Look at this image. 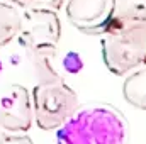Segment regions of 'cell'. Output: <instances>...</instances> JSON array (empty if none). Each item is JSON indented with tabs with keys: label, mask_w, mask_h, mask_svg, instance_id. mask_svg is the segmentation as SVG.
Returning <instances> with one entry per match:
<instances>
[{
	"label": "cell",
	"mask_w": 146,
	"mask_h": 144,
	"mask_svg": "<svg viewBox=\"0 0 146 144\" xmlns=\"http://www.w3.org/2000/svg\"><path fill=\"white\" fill-rule=\"evenodd\" d=\"M17 9L22 10H31V9H49V10H58L63 7L65 0H3Z\"/></svg>",
	"instance_id": "obj_11"
},
{
	"label": "cell",
	"mask_w": 146,
	"mask_h": 144,
	"mask_svg": "<svg viewBox=\"0 0 146 144\" xmlns=\"http://www.w3.org/2000/svg\"><path fill=\"white\" fill-rule=\"evenodd\" d=\"M115 0H66V17L87 36H100L110 24Z\"/></svg>",
	"instance_id": "obj_6"
},
{
	"label": "cell",
	"mask_w": 146,
	"mask_h": 144,
	"mask_svg": "<svg viewBox=\"0 0 146 144\" xmlns=\"http://www.w3.org/2000/svg\"><path fill=\"white\" fill-rule=\"evenodd\" d=\"M33 126L31 93L26 87L9 83L0 87V129L26 132Z\"/></svg>",
	"instance_id": "obj_5"
},
{
	"label": "cell",
	"mask_w": 146,
	"mask_h": 144,
	"mask_svg": "<svg viewBox=\"0 0 146 144\" xmlns=\"http://www.w3.org/2000/svg\"><path fill=\"white\" fill-rule=\"evenodd\" d=\"M100 37L102 58L110 73L122 76L146 65V27L107 26Z\"/></svg>",
	"instance_id": "obj_2"
},
{
	"label": "cell",
	"mask_w": 146,
	"mask_h": 144,
	"mask_svg": "<svg viewBox=\"0 0 146 144\" xmlns=\"http://www.w3.org/2000/svg\"><path fill=\"white\" fill-rule=\"evenodd\" d=\"M127 124L110 105L78 108L56 131L58 144H124Z\"/></svg>",
	"instance_id": "obj_1"
},
{
	"label": "cell",
	"mask_w": 146,
	"mask_h": 144,
	"mask_svg": "<svg viewBox=\"0 0 146 144\" xmlns=\"http://www.w3.org/2000/svg\"><path fill=\"white\" fill-rule=\"evenodd\" d=\"M27 59L33 66V71L36 75L37 83H56L61 80V76L53 66V59L56 56V48H36V49H26Z\"/></svg>",
	"instance_id": "obj_8"
},
{
	"label": "cell",
	"mask_w": 146,
	"mask_h": 144,
	"mask_svg": "<svg viewBox=\"0 0 146 144\" xmlns=\"http://www.w3.org/2000/svg\"><path fill=\"white\" fill-rule=\"evenodd\" d=\"M17 42L24 49L56 48L61 39V22L56 10L31 9L21 12Z\"/></svg>",
	"instance_id": "obj_4"
},
{
	"label": "cell",
	"mask_w": 146,
	"mask_h": 144,
	"mask_svg": "<svg viewBox=\"0 0 146 144\" xmlns=\"http://www.w3.org/2000/svg\"><path fill=\"white\" fill-rule=\"evenodd\" d=\"M21 27V10L9 3L0 0V48L12 42Z\"/></svg>",
	"instance_id": "obj_10"
},
{
	"label": "cell",
	"mask_w": 146,
	"mask_h": 144,
	"mask_svg": "<svg viewBox=\"0 0 146 144\" xmlns=\"http://www.w3.org/2000/svg\"><path fill=\"white\" fill-rule=\"evenodd\" d=\"M33 117L42 131H56L80 108L76 92L63 80L56 83H36L33 88Z\"/></svg>",
	"instance_id": "obj_3"
},
{
	"label": "cell",
	"mask_w": 146,
	"mask_h": 144,
	"mask_svg": "<svg viewBox=\"0 0 146 144\" xmlns=\"http://www.w3.org/2000/svg\"><path fill=\"white\" fill-rule=\"evenodd\" d=\"M109 26L146 27V0H115Z\"/></svg>",
	"instance_id": "obj_7"
},
{
	"label": "cell",
	"mask_w": 146,
	"mask_h": 144,
	"mask_svg": "<svg viewBox=\"0 0 146 144\" xmlns=\"http://www.w3.org/2000/svg\"><path fill=\"white\" fill-rule=\"evenodd\" d=\"M122 97L134 108L146 110V68L134 71L124 80Z\"/></svg>",
	"instance_id": "obj_9"
},
{
	"label": "cell",
	"mask_w": 146,
	"mask_h": 144,
	"mask_svg": "<svg viewBox=\"0 0 146 144\" xmlns=\"http://www.w3.org/2000/svg\"><path fill=\"white\" fill-rule=\"evenodd\" d=\"M0 144H34V141L27 134L7 132V134H0Z\"/></svg>",
	"instance_id": "obj_12"
}]
</instances>
